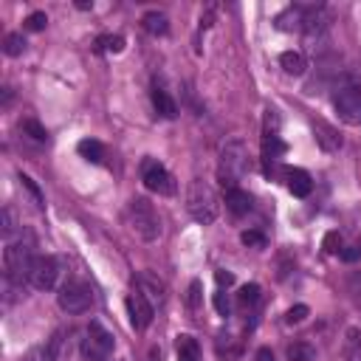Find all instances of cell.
<instances>
[{
	"label": "cell",
	"instance_id": "8d00e7d4",
	"mask_svg": "<svg viewBox=\"0 0 361 361\" xmlns=\"http://www.w3.org/2000/svg\"><path fill=\"white\" fill-rule=\"evenodd\" d=\"M339 257H341L344 263H353V260H358V249H355V246H350V249H344Z\"/></svg>",
	"mask_w": 361,
	"mask_h": 361
},
{
	"label": "cell",
	"instance_id": "ba28073f",
	"mask_svg": "<svg viewBox=\"0 0 361 361\" xmlns=\"http://www.w3.org/2000/svg\"><path fill=\"white\" fill-rule=\"evenodd\" d=\"M141 180H144V187L150 192H155V195H175L178 192V184H175L172 172L158 158H144L141 161Z\"/></svg>",
	"mask_w": 361,
	"mask_h": 361
},
{
	"label": "cell",
	"instance_id": "ffe728a7",
	"mask_svg": "<svg viewBox=\"0 0 361 361\" xmlns=\"http://www.w3.org/2000/svg\"><path fill=\"white\" fill-rule=\"evenodd\" d=\"M344 358L361 361V330L358 327H347V333H344Z\"/></svg>",
	"mask_w": 361,
	"mask_h": 361
},
{
	"label": "cell",
	"instance_id": "8fae6325",
	"mask_svg": "<svg viewBox=\"0 0 361 361\" xmlns=\"http://www.w3.org/2000/svg\"><path fill=\"white\" fill-rule=\"evenodd\" d=\"M282 178H285V187H288V192H291L294 198H308V195H310L313 178H310L308 169H302V166H288V169H282Z\"/></svg>",
	"mask_w": 361,
	"mask_h": 361
},
{
	"label": "cell",
	"instance_id": "f35d334b",
	"mask_svg": "<svg viewBox=\"0 0 361 361\" xmlns=\"http://www.w3.org/2000/svg\"><path fill=\"white\" fill-rule=\"evenodd\" d=\"M355 249H358V260H361V240H358V246H355Z\"/></svg>",
	"mask_w": 361,
	"mask_h": 361
},
{
	"label": "cell",
	"instance_id": "44dd1931",
	"mask_svg": "<svg viewBox=\"0 0 361 361\" xmlns=\"http://www.w3.org/2000/svg\"><path fill=\"white\" fill-rule=\"evenodd\" d=\"M77 150H79V155L88 158L91 164H102V158H105V147H102V141H96V138H82Z\"/></svg>",
	"mask_w": 361,
	"mask_h": 361
},
{
	"label": "cell",
	"instance_id": "4316f807",
	"mask_svg": "<svg viewBox=\"0 0 361 361\" xmlns=\"http://www.w3.org/2000/svg\"><path fill=\"white\" fill-rule=\"evenodd\" d=\"M322 249H324L327 254H341V251H344V237H341L339 232H327L324 240H322Z\"/></svg>",
	"mask_w": 361,
	"mask_h": 361
},
{
	"label": "cell",
	"instance_id": "484cf974",
	"mask_svg": "<svg viewBox=\"0 0 361 361\" xmlns=\"http://www.w3.org/2000/svg\"><path fill=\"white\" fill-rule=\"evenodd\" d=\"M201 299H204V282H201V280H192V282H190V291H187V308H190L192 313H198Z\"/></svg>",
	"mask_w": 361,
	"mask_h": 361
},
{
	"label": "cell",
	"instance_id": "f1b7e54d",
	"mask_svg": "<svg viewBox=\"0 0 361 361\" xmlns=\"http://www.w3.org/2000/svg\"><path fill=\"white\" fill-rule=\"evenodd\" d=\"M310 316V308L308 305H294L288 313H285V322L288 324H299V322H305Z\"/></svg>",
	"mask_w": 361,
	"mask_h": 361
},
{
	"label": "cell",
	"instance_id": "7a4b0ae2",
	"mask_svg": "<svg viewBox=\"0 0 361 361\" xmlns=\"http://www.w3.org/2000/svg\"><path fill=\"white\" fill-rule=\"evenodd\" d=\"M187 212L201 226H209V223L218 221L221 201H218L215 190L206 184V180H201V178L190 180V187H187Z\"/></svg>",
	"mask_w": 361,
	"mask_h": 361
},
{
	"label": "cell",
	"instance_id": "74e56055",
	"mask_svg": "<svg viewBox=\"0 0 361 361\" xmlns=\"http://www.w3.org/2000/svg\"><path fill=\"white\" fill-rule=\"evenodd\" d=\"M155 355H158V350L152 347V350H150V358H147V361H155Z\"/></svg>",
	"mask_w": 361,
	"mask_h": 361
},
{
	"label": "cell",
	"instance_id": "7c38bea8",
	"mask_svg": "<svg viewBox=\"0 0 361 361\" xmlns=\"http://www.w3.org/2000/svg\"><path fill=\"white\" fill-rule=\"evenodd\" d=\"M60 347H63V330H57L46 344H34L23 361H57L60 355Z\"/></svg>",
	"mask_w": 361,
	"mask_h": 361
},
{
	"label": "cell",
	"instance_id": "5bb4252c",
	"mask_svg": "<svg viewBox=\"0 0 361 361\" xmlns=\"http://www.w3.org/2000/svg\"><path fill=\"white\" fill-rule=\"evenodd\" d=\"M136 291H141L152 305H161V302H164V294H166L164 282H161L158 277L147 274V271H141V274H138V288H136Z\"/></svg>",
	"mask_w": 361,
	"mask_h": 361
},
{
	"label": "cell",
	"instance_id": "e0dca14e",
	"mask_svg": "<svg viewBox=\"0 0 361 361\" xmlns=\"http://www.w3.org/2000/svg\"><path fill=\"white\" fill-rule=\"evenodd\" d=\"M152 107H155V113L158 116H164V119H175L178 116V105H175V99L169 96V91H164L161 85H155L152 88Z\"/></svg>",
	"mask_w": 361,
	"mask_h": 361
},
{
	"label": "cell",
	"instance_id": "30bf717a",
	"mask_svg": "<svg viewBox=\"0 0 361 361\" xmlns=\"http://www.w3.org/2000/svg\"><path fill=\"white\" fill-rule=\"evenodd\" d=\"M127 316H130V324L136 330H147L152 324V316H155V305L141 294V291H133L127 296Z\"/></svg>",
	"mask_w": 361,
	"mask_h": 361
},
{
	"label": "cell",
	"instance_id": "e575fe53",
	"mask_svg": "<svg viewBox=\"0 0 361 361\" xmlns=\"http://www.w3.org/2000/svg\"><path fill=\"white\" fill-rule=\"evenodd\" d=\"M215 280H218V285H221V288L235 285V274H229V271H218V274H215Z\"/></svg>",
	"mask_w": 361,
	"mask_h": 361
},
{
	"label": "cell",
	"instance_id": "cb8c5ba5",
	"mask_svg": "<svg viewBox=\"0 0 361 361\" xmlns=\"http://www.w3.org/2000/svg\"><path fill=\"white\" fill-rule=\"evenodd\" d=\"M237 302H240V308H254V305L260 302V285H257V282L243 285L240 294H237Z\"/></svg>",
	"mask_w": 361,
	"mask_h": 361
},
{
	"label": "cell",
	"instance_id": "4fadbf2b",
	"mask_svg": "<svg viewBox=\"0 0 361 361\" xmlns=\"http://www.w3.org/2000/svg\"><path fill=\"white\" fill-rule=\"evenodd\" d=\"M313 133H316V141H319V147H322L324 152L341 150V136H339V130H336L333 124L316 119V122H313Z\"/></svg>",
	"mask_w": 361,
	"mask_h": 361
},
{
	"label": "cell",
	"instance_id": "d6a6232c",
	"mask_svg": "<svg viewBox=\"0 0 361 361\" xmlns=\"http://www.w3.org/2000/svg\"><path fill=\"white\" fill-rule=\"evenodd\" d=\"M240 240H243V246H257V249H263V246H265V237H263L260 232H243V235H240Z\"/></svg>",
	"mask_w": 361,
	"mask_h": 361
},
{
	"label": "cell",
	"instance_id": "836d02e7",
	"mask_svg": "<svg viewBox=\"0 0 361 361\" xmlns=\"http://www.w3.org/2000/svg\"><path fill=\"white\" fill-rule=\"evenodd\" d=\"M0 232H4V237H12V232H15V215H12V209H4V226H0Z\"/></svg>",
	"mask_w": 361,
	"mask_h": 361
},
{
	"label": "cell",
	"instance_id": "603a6c76",
	"mask_svg": "<svg viewBox=\"0 0 361 361\" xmlns=\"http://www.w3.org/2000/svg\"><path fill=\"white\" fill-rule=\"evenodd\" d=\"M20 130H23L26 136H32L34 141H40V144H46V141H48V130H46L37 119H23V122H20Z\"/></svg>",
	"mask_w": 361,
	"mask_h": 361
},
{
	"label": "cell",
	"instance_id": "d4e9b609",
	"mask_svg": "<svg viewBox=\"0 0 361 361\" xmlns=\"http://www.w3.org/2000/svg\"><path fill=\"white\" fill-rule=\"evenodd\" d=\"M288 358L291 361H313L316 358V350L310 344H305V341H296V344L288 347Z\"/></svg>",
	"mask_w": 361,
	"mask_h": 361
},
{
	"label": "cell",
	"instance_id": "83f0119b",
	"mask_svg": "<svg viewBox=\"0 0 361 361\" xmlns=\"http://www.w3.org/2000/svg\"><path fill=\"white\" fill-rule=\"evenodd\" d=\"M20 184H23V187H26V190L32 192V198H34V204H37V206L43 209V206H46V198H43V192H40V187L34 184V180H32L29 175H23V172H20Z\"/></svg>",
	"mask_w": 361,
	"mask_h": 361
},
{
	"label": "cell",
	"instance_id": "1f68e13d",
	"mask_svg": "<svg viewBox=\"0 0 361 361\" xmlns=\"http://www.w3.org/2000/svg\"><path fill=\"white\" fill-rule=\"evenodd\" d=\"M215 310H218L221 316H229V313H232V302H229L226 291H218V294H215Z\"/></svg>",
	"mask_w": 361,
	"mask_h": 361
},
{
	"label": "cell",
	"instance_id": "52a82bcc",
	"mask_svg": "<svg viewBox=\"0 0 361 361\" xmlns=\"http://www.w3.org/2000/svg\"><path fill=\"white\" fill-rule=\"evenodd\" d=\"M113 336L99 324V322H91V327L85 330V339L79 344V353L85 361H107L110 353H113Z\"/></svg>",
	"mask_w": 361,
	"mask_h": 361
},
{
	"label": "cell",
	"instance_id": "7402d4cb",
	"mask_svg": "<svg viewBox=\"0 0 361 361\" xmlns=\"http://www.w3.org/2000/svg\"><path fill=\"white\" fill-rule=\"evenodd\" d=\"M4 51H6V57H20V54L26 51V37H23L20 32L6 34V37H4Z\"/></svg>",
	"mask_w": 361,
	"mask_h": 361
},
{
	"label": "cell",
	"instance_id": "d590c367",
	"mask_svg": "<svg viewBox=\"0 0 361 361\" xmlns=\"http://www.w3.org/2000/svg\"><path fill=\"white\" fill-rule=\"evenodd\" d=\"M254 361H277V358H274L271 347H260V350L254 353Z\"/></svg>",
	"mask_w": 361,
	"mask_h": 361
},
{
	"label": "cell",
	"instance_id": "8992f818",
	"mask_svg": "<svg viewBox=\"0 0 361 361\" xmlns=\"http://www.w3.org/2000/svg\"><path fill=\"white\" fill-rule=\"evenodd\" d=\"M57 302H60V308H63L65 313H85V310L93 305V291H91V285H88L85 280L71 277V280L60 288Z\"/></svg>",
	"mask_w": 361,
	"mask_h": 361
},
{
	"label": "cell",
	"instance_id": "5b68a950",
	"mask_svg": "<svg viewBox=\"0 0 361 361\" xmlns=\"http://www.w3.org/2000/svg\"><path fill=\"white\" fill-rule=\"evenodd\" d=\"M34 251H32V240H18L9 243L4 251V265H6V280L9 282H26L32 274V263H34Z\"/></svg>",
	"mask_w": 361,
	"mask_h": 361
},
{
	"label": "cell",
	"instance_id": "ac0fdd59",
	"mask_svg": "<svg viewBox=\"0 0 361 361\" xmlns=\"http://www.w3.org/2000/svg\"><path fill=\"white\" fill-rule=\"evenodd\" d=\"M141 26H144V32L152 34V37H164V34L169 32V20H166L164 12H147V15L141 18Z\"/></svg>",
	"mask_w": 361,
	"mask_h": 361
},
{
	"label": "cell",
	"instance_id": "9a60e30c",
	"mask_svg": "<svg viewBox=\"0 0 361 361\" xmlns=\"http://www.w3.org/2000/svg\"><path fill=\"white\" fill-rule=\"evenodd\" d=\"M277 29L280 32H302L305 29V9L288 6L282 15H277Z\"/></svg>",
	"mask_w": 361,
	"mask_h": 361
},
{
	"label": "cell",
	"instance_id": "6da1fadb",
	"mask_svg": "<svg viewBox=\"0 0 361 361\" xmlns=\"http://www.w3.org/2000/svg\"><path fill=\"white\" fill-rule=\"evenodd\" d=\"M249 172V147L240 138H229L221 147V158H218V180L223 184V190H235Z\"/></svg>",
	"mask_w": 361,
	"mask_h": 361
},
{
	"label": "cell",
	"instance_id": "d6986e66",
	"mask_svg": "<svg viewBox=\"0 0 361 361\" xmlns=\"http://www.w3.org/2000/svg\"><path fill=\"white\" fill-rule=\"evenodd\" d=\"M280 65H282V71H285L288 77H302L305 68H308V63H305V57H302L299 51H285V54H280Z\"/></svg>",
	"mask_w": 361,
	"mask_h": 361
},
{
	"label": "cell",
	"instance_id": "4dcf8cb0",
	"mask_svg": "<svg viewBox=\"0 0 361 361\" xmlns=\"http://www.w3.org/2000/svg\"><path fill=\"white\" fill-rule=\"evenodd\" d=\"M99 48H105V51H122L124 48V40L119 37V34H107V37H99Z\"/></svg>",
	"mask_w": 361,
	"mask_h": 361
},
{
	"label": "cell",
	"instance_id": "277c9868",
	"mask_svg": "<svg viewBox=\"0 0 361 361\" xmlns=\"http://www.w3.org/2000/svg\"><path fill=\"white\" fill-rule=\"evenodd\" d=\"M127 223L147 243L161 237V221H158V215H155V209H152V204L147 198H133L127 204Z\"/></svg>",
	"mask_w": 361,
	"mask_h": 361
},
{
	"label": "cell",
	"instance_id": "2e32d148",
	"mask_svg": "<svg viewBox=\"0 0 361 361\" xmlns=\"http://www.w3.org/2000/svg\"><path fill=\"white\" fill-rule=\"evenodd\" d=\"M226 209H229L232 215H237V218L249 215V212H251V195H249L246 190H240V187L226 190Z\"/></svg>",
	"mask_w": 361,
	"mask_h": 361
},
{
	"label": "cell",
	"instance_id": "f546056e",
	"mask_svg": "<svg viewBox=\"0 0 361 361\" xmlns=\"http://www.w3.org/2000/svg\"><path fill=\"white\" fill-rule=\"evenodd\" d=\"M46 26H48L46 12H34V15H29V18H26V32H43Z\"/></svg>",
	"mask_w": 361,
	"mask_h": 361
},
{
	"label": "cell",
	"instance_id": "3957f363",
	"mask_svg": "<svg viewBox=\"0 0 361 361\" xmlns=\"http://www.w3.org/2000/svg\"><path fill=\"white\" fill-rule=\"evenodd\" d=\"M333 107L339 119L350 127L361 124V85L355 77H341L333 88Z\"/></svg>",
	"mask_w": 361,
	"mask_h": 361
},
{
	"label": "cell",
	"instance_id": "9c48e42d",
	"mask_svg": "<svg viewBox=\"0 0 361 361\" xmlns=\"http://www.w3.org/2000/svg\"><path fill=\"white\" fill-rule=\"evenodd\" d=\"M60 280V260L51 257V254H37L34 263H32V274H29V282L32 288L37 291H51Z\"/></svg>",
	"mask_w": 361,
	"mask_h": 361
}]
</instances>
